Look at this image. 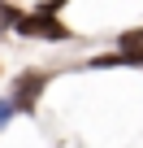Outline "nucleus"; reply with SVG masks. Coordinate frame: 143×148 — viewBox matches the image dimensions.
<instances>
[{"label": "nucleus", "mask_w": 143, "mask_h": 148, "mask_svg": "<svg viewBox=\"0 0 143 148\" xmlns=\"http://www.w3.org/2000/svg\"><path fill=\"white\" fill-rule=\"evenodd\" d=\"M13 113H18V105H13V96H5V100H0V126H5Z\"/></svg>", "instance_id": "obj_5"}, {"label": "nucleus", "mask_w": 143, "mask_h": 148, "mask_svg": "<svg viewBox=\"0 0 143 148\" xmlns=\"http://www.w3.org/2000/svg\"><path fill=\"white\" fill-rule=\"evenodd\" d=\"M108 65H143V26L121 31L113 57H96V61H91V70H108Z\"/></svg>", "instance_id": "obj_2"}, {"label": "nucleus", "mask_w": 143, "mask_h": 148, "mask_svg": "<svg viewBox=\"0 0 143 148\" xmlns=\"http://www.w3.org/2000/svg\"><path fill=\"white\" fill-rule=\"evenodd\" d=\"M48 87V74H39V70H30V74H18V83H13V105H18V113H35V100H39V92Z\"/></svg>", "instance_id": "obj_3"}, {"label": "nucleus", "mask_w": 143, "mask_h": 148, "mask_svg": "<svg viewBox=\"0 0 143 148\" xmlns=\"http://www.w3.org/2000/svg\"><path fill=\"white\" fill-rule=\"evenodd\" d=\"M18 18H22V13H18L13 5H0V31H5V26L13 31V26H18Z\"/></svg>", "instance_id": "obj_4"}, {"label": "nucleus", "mask_w": 143, "mask_h": 148, "mask_svg": "<svg viewBox=\"0 0 143 148\" xmlns=\"http://www.w3.org/2000/svg\"><path fill=\"white\" fill-rule=\"evenodd\" d=\"M65 5V0H48V5H39L35 13H26V18H18V35H39V39H52V44H65L69 39V31L56 22V9Z\"/></svg>", "instance_id": "obj_1"}]
</instances>
